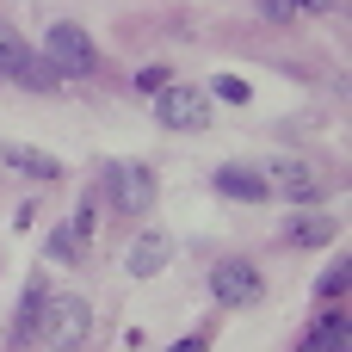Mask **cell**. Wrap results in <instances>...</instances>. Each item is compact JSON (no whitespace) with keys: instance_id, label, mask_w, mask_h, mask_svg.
<instances>
[{"instance_id":"obj_9","label":"cell","mask_w":352,"mask_h":352,"mask_svg":"<svg viewBox=\"0 0 352 352\" xmlns=\"http://www.w3.org/2000/svg\"><path fill=\"white\" fill-rule=\"evenodd\" d=\"M0 167H6V173H25V179H37V186L62 179V161L43 155V148H25V142H6V148H0Z\"/></svg>"},{"instance_id":"obj_17","label":"cell","mask_w":352,"mask_h":352,"mask_svg":"<svg viewBox=\"0 0 352 352\" xmlns=\"http://www.w3.org/2000/svg\"><path fill=\"white\" fill-rule=\"evenodd\" d=\"M217 99H229V105H248V80H235V74H217V87H210Z\"/></svg>"},{"instance_id":"obj_1","label":"cell","mask_w":352,"mask_h":352,"mask_svg":"<svg viewBox=\"0 0 352 352\" xmlns=\"http://www.w3.org/2000/svg\"><path fill=\"white\" fill-rule=\"evenodd\" d=\"M0 74L19 80V87H37V93H56V87H62V74H56V68H50L12 25H0Z\"/></svg>"},{"instance_id":"obj_6","label":"cell","mask_w":352,"mask_h":352,"mask_svg":"<svg viewBox=\"0 0 352 352\" xmlns=\"http://www.w3.org/2000/svg\"><path fill=\"white\" fill-rule=\"evenodd\" d=\"M210 297H217V303H229V309H248V303H260V297H266V278H260L248 260H223V266L210 272Z\"/></svg>"},{"instance_id":"obj_13","label":"cell","mask_w":352,"mask_h":352,"mask_svg":"<svg viewBox=\"0 0 352 352\" xmlns=\"http://www.w3.org/2000/svg\"><path fill=\"white\" fill-rule=\"evenodd\" d=\"M285 241H291V248H328V241H334V217H316V210H309V217H297V223L285 229Z\"/></svg>"},{"instance_id":"obj_3","label":"cell","mask_w":352,"mask_h":352,"mask_svg":"<svg viewBox=\"0 0 352 352\" xmlns=\"http://www.w3.org/2000/svg\"><path fill=\"white\" fill-rule=\"evenodd\" d=\"M43 62L68 80V74H93L99 68V50H93V37L80 25H50L43 31Z\"/></svg>"},{"instance_id":"obj_11","label":"cell","mask_w":352,"mask_h":352,"mask_svg":"<svg viewBox=\"0 0 352 352\" xmlns=\"http://www.w3.org/2000/svg\"><path fill=\"white\" fill-rule=\"evenodd\" d=\"M167 254H173V241H167L161 229H142V235L130 241V254H124V266H130V278H155V272L167 266Z\"/></svg>"},{"instance_id":"obj_7","label":"cell","mask_w":352,"mask_h":352,"mask_svg":"<svg viewBox=\"0 0 352 352\" xmlns=\"http://www.w3.org/2000/svg\"><path fill=\"white\" fill-rule=\"evenodd\" d=\"M266 186H272L278 198H297V204H316V198L328 192V173H316L309 161H278V167L266 173Z\"/></svg>"},{"instance_id":"obj_20","label":"cell","mask_w":352,"mask_h":352,"mask_svg":"<svg viewBox=\"0 0 352 352\" xmlns=\"http://www.w3.org/2000/svg\"><path fill=\"white\" fill-rule=\"evenodd\" d=\"M340 0H297V12H334Z\"/></svg>"},{"instance_id":"obj_16","label":"cell","mask_w":352,"mask_h":352,"mask_svg":"<svg viewBox=\"0 0 352 352\" xmlns=\"http://www.w3.org/2000/svg\"><path fill=\"white\" fill-rule=\"evenodd\" d=\"M254 6H260L272 25H297V19H303V12H297V0H254Z\"/></svg>"},{"instance_id":"obj_19","label":"cell","mask_w":352,"mask_h":352,"mask_svg":"<svg viewBox=\"0 0 352 352\" xmlns=\"http://www.w3.org/2000/svg\"><path fill=\"white\" fill-rule=\"evenodd\" d=\"M167 352H210V340H204V334H186V340H173Z\"/></svg>"},{"instance_id":"obj_12","label":"cell","mask_w":352,"mask_h":352,"mask_svg":"<svg viewBox=\"0 0 352 352\" xmlns=\"http://www.w3.org/2000/svg\"><path fill=\"white\" fill-rule=\"evenodd\" d=\"M346 334H352V328H346V309H328V316L303 334V346H297V352H346Z\"/></svg>"},{"instance_id":"obj_10","label":"cell","mask_w":352,"mask_h":352,"mask_svg":"<svg viewBox=\"0 0 352 352\" xmlns=\"http://www.w3.org/2000/svg\"><path fill=\"white\" fill-rule=\"evenodd\" d=\"M217 192L223 198H235V204H266L272 198V186H266V173H254V167H217Z\"/></svg>"},{"instance_id":"obj_8","label":"cell","mask_w":352,"mask_h":352,"mask_svg":"<svg viewBox=\"0 0 352 352\" xmlns=\"http://www.w3.org/2000/svg\"><path fill=\"white\" fill-rule=\"evenodd\" d=\"M43 303H50V285H43V278H31V285H25V297H19V309H12L6 346H31V340H37V328H43Z\"/></svg>"},{"instance_id":"obj_2","label":"cell","mask_w":352,"mask_h":352,"mask_svg":"<svg viewBox=\"0 0 352 352\" xmlns=\"http://www.w3.org/2000/svg\"><path fill=\"white\" fill-rule=\"evenodd\" d=\"M87 328H93L87 297H68V291L56 297V291H50V303H43V328H37V334H43L56 352H74L80 340H87Z\"/></svg>"},{"instance_id":"obj_4","label":"cell","mask_w":352,"mask_h":352,"mask_svg":"<svg viewBox=\"0 0 352 352\" xmlns=\"http://www.w3.org/2000/svg\"><path fill=\"white\" fill-rule=\"evenodd\" d=\"M155 118H161L167 130H210V99H204L198 87L167 80V87L155 93Z\"/></svg>"},{"instance_id":"obj_15","label":"cell","mask_w":352,"mask_h":352,"mask_svg":"<svg viewBox=\"0 0 352 352\" xmlns=\"http://www.w3.org/2000/svg\"><path fill=\"white\" fill-rule=\"evenodd\" d=\"M340 291H346V260H334V266L316 278V297H322V303H340Z\"/></svg>"},{"instance_id":"obj_18","label":"cell","mask_w":352,"mask_h":352,"mask_svg":"<svg viewBox=\"0 0 352 352\" xmlns=\"http://www.w3.org/2000/svg\"><path fill=\"white\" fill-rule=\"evenodd\" d=\"M167 80H173V68H142V74H136V87H142V93H161Z\"/></svg>"},{"instance_id":"obj_5","label":"cell","mask_w":352,"mask_h":352,"mask_svg":"<svg viewBox=\"0 0 352 352\" xmlns=\"http://www.w3.org/2000/svg\"><path fill=\"white\" fill-rule=\"evenodd\" d=\"M105 192H111V204H118L124 217H148V210H155V173L136 167V161H118V167L105 173Z\"/></svg>"},{"instance_id":"obj_14","label":"cell","mask_w":352,"mask_h":352,"mask_svg":"<svg viewBox=\"0 0 352 352\" xmlns=\"http://www.w3.org/2000/svg\"><path fill=\"white\" fill-rule=\"evenodd\" d=\"M80 248H87V241H80L68 223H56V229H50V241H43V254H50V260H62V266H74V260H80Z\"/></svg>"}]
</instances>
